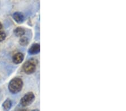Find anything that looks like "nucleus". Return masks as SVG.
<instances>
[{"label": "nucleus", "instance_id": "obj_10", "mask_svg": "<svg viewBox=\"0 0 126 111\" xmlns=\"http://www.w3.org/2000/svg\"><path fill=\"white\" fill-rule=\"evenodd\" d=\"M6 38V34L3 31L0 30V42H2Z\"/></svg>", "mask_w": 126, "mask_h": 111}, {"label": "nucleus", "instance_id": "obj_9", "mask_svg": "<svg viewBox=\"0 0 126 111\" xmlns=\"http://www.w3.org/2000/svg\"><path fill=\"white\" fill-rule=\"evenodd\" d=\"M19 43L22 46H25L29 43V39L26 37H22L19 40Z\"/></svg>", "mask_w": 126, "mask_h": 111}, {"label": "nucleus", "instance_id": "obj_1", "mask_svg": "<svg viewBox=\"0 0 126 111\" xmlns=\"http://www.w3.org/2000/svg\"><path fill=\"white\" fill-rule=\"evenodd\" d=\"M23 86V81L19 78H14L10 81L8 88L11 93L17 94L21 90Z\"/></svg>", "mask_w": 126, "mask_h": 111}, {"label": "nucleus", "instance_id": "obj_3", "mask_svg": "<svg viewBox=\"0 0 126 111\" xmlns=\"http://www.w3.org/2000/svg\"><path fill=\"white\" fill-rule=\"evenodd\" d=\"M35 99V95L33 93L29 92L25 94L20 100V104L23 107H26L32 104Z\"/></svg>", "mask_w": 126, "mask_h": 111}, {"label": "nucleus", "instance_id": "obj_2", "mask_svg": "<svg viewBox=\"0 0 126 111\" xmlns=\"http://www.w3.org/2000/svg\"><path fill=\"white\" fill-rule=\"evenodd\" d=\"M38 63V60L35 58H31L28 60L23 65V68L24 72L28 75L34 73L36 70V65Z\"/></svg>", "mask_w": 126, "mask_h": 111}, {"label": "nucleus", "instance_id": "obj_5", "mask_svg": "<svg viewBox=\"0 0 126 111\" xmlns=\"http://www.w3.org/2000/svg\"><path fill=\"white\" fill-rule=\"evenodd\" d=\"M24 58V54L20 52L15 53L13 57V61L14 63L19 64L23 61Z\"/></svg>", "mask_w": 126, "mask_h": 111}, {"label": "nucleus", "instance_id": "obj_7", "mask_svg": "<svg viewBox=\"0 0 126 111\" xmlns=\"http://www.w3.org/2000/svg\"><path fill=\"white\" fill-rule=\"evenodd\" d=\"M14 34L18 37H23L24 34H25V30L22 27H17L14 30Z\"/></svg>", "mask_w": 126, "mask_h": 111}, {"label": "nucleus", "instance_id": "obj_6", "mask_svg": "<svg viewBox=\"0 0 126 111\" xmlns=\"http://www.w3.org/2000/svg\"><path fill=\"white\" fill-rule=\"evenodd\" d=\"M40 47L38 43H34L29 48L28 52L30 54H35L40 52Z\"/></svg>", "mask_w": 126, "mask_h": 111}, {"label": "nucleus", "instance_id": "obj_11", "mask_svg": "<svg viewBox=\"0 0 126 111\" xmlns=\"http://www.w3.org/2000/svg\"><path fill=\"white\" fill-rule=\"evenodd\" d=\"M2 25L1 23H0V30L2 29Z\"/></svg>", "mask_w": 126, "mask_h": 111}, {"label": "nucleus", "instance_id": "obj_8", "mask_svg": "<svg viewBox=\"0 0 126 111\" xmlns=\"http://www.w3.org/2000/svg\"><path fill=\"white\" fill-rule=\"evenodd\" d=\"M12 107V102L10 99H7L2 104V108L3 111H9Z\"/></svg>", "mask_w": 126, "mask_h": 111}, {"label": "nucleus", "instance_id": "obj_13", "mask_svg": "<svg viewBox=\"0 0 126 111\" xmlns=\"http://www.w3.org/2000/svg\"><path fill=\"white\" fill-rule=\"evenodd\" d=\"M39 111L37 110H33V111Z\"/></svg>", "mask_w": 126, "mask_h": 111}, {"label": "nucleus", "instance_id": "obj_4", "mask_svg": "<svg viewBox=\"0 0 126 111\" xmlns=\"http://www.w3.org/2000/svg\"><path fill=\"white\" fill-rule=\"evenodd\" d=\"M13 17L14 20L18 24L23 23L24 20H25V17H24V14L20 13V12H16V13H14Z\"/></svg>", "mask_w": 126, "mask_h": 111}, {"label": "nucleus", "instance_id": "obj_12", "mask_svg": "<svg viewBox=\"0 0 126 111\" xmlns=\"http://www.w3.org/2000/svg\"><path fill=\"white\" fill-rule=\"evenodd\" d=\"M19 111H28V110H26V109H24V110H21Z\"/></svg>", "mask_w": 126, "mask_h": 111}]
</instances>
